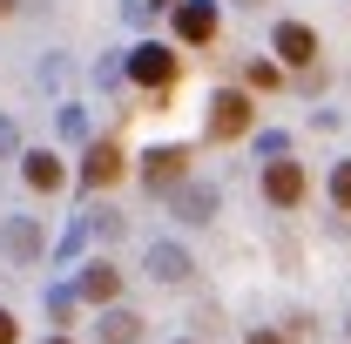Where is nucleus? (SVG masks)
<instances>
[{"label": "nucleus", "instance_id": "obj_1", "mask_svg": "<svg viewBox=\"0 0 351 344\" xmlns=\"http://www.w3.org/2000/svg\"><path fill=\"white\" fill-rule=\"evenodd\" d=\"M250 122H257V108H250L243 88H217L210 95V142H237V135H250Z\"/></svg>", "mask_w": 351, "mask_h": 344}, {"label": "nucleus", "instance_id": "obj_2", "mask_svg": "<svg viewBox=\"0 0 351 344\" xmlns=\"http://www.w3.org/2000/svg\"><path fill=\"white\" fill-rule=\"evenodd\" d=\"M182 182H189V149H149V156H142V189L176 196Z\"/></svg>", "mask_w": 351, "mask_h": 344}, {"label": "nucleus", "instance_id": "obj_3", "mask_svg": "<svg viewBox=\"0 0 351 344\" xmlns=\"http://www.w3.org/2000/svg\"><path fill=\"white\" fill-rule=\"evenodd\" d=\"M176 75H182V61H176V47H162V41H142L129 54V82H142V88H169Z\"/></svg>", "mask_w": 351, "mask_h": 344}, {"label": "nucleus", "instance_id": "obj_4", "mask_svg": "<svg viewBox=\"0 0 351 344\" xmlns=\"http://www.w3.org/2000/svg\"><path fill=\"white\" fill-rule=\"evenodd\" d=\"M270 47H277V61H284V68H311V61H317V34H311L304 21H277Z\"/></svg>", "mask_w": 351, "mask_h": 344}, {"label": "nucleus", "instance_id": "obj_5", "mask_svg": "<svg viewBox=\"0 0 351 344\" xmlns=\"http://www.w3.org/2000/svg\"><path fill=\"white\" fill-rule=\"evenodd\" d=\"M75 297H88V304H115V297H122V270H115L108 257L82 263V277H75Z\"/></svg>", "mask_w": 351, "mask_h": 344}, {"label": "nucleus", "instance_id": "obj_6", "mask_svg": "<svg viewBox=\"0 0 351 344\" xmlns=\"http://www.w3.org/2000/svg\"><path fill=\"white\" fill-rule=\"evenodd\" d=\"M176 34L189 47H210L217 41V0H182L176 7Z\"/></svg>", "mask_w": 351, "mask_h": 344}, {"label": "nucleus", "instance_id": "obj_7", "mask_svg": "<svg viewBox=\"0 0 351 344\" xmlns=\"http://www.w3.org/2000/svg\"><path fill=\"white\" fill-rule=\"evenodd\" d=\"M0 250H7L14 263H34V257L47 250L41 223H34V216H7V230H0Z\"/></svg>", "mask_w": 351, "mask_h": 344}, {"label": "nucleus", "instance_id": "obj_8", "mask_svg": "<svg viewBox=\"0 0 351 344\" xmlns=\"http://www.w3.org/2000/svg\"><path fill=\"white\" fill-rule=\"evenodd\" d=\"M263 196H270L277 210H298V203H304V169H298V162H263Z\"/></svg>", "mask_w": 351, "mask_h": 344}, {"label": "nucleus", "instance_id": "obj_9", "mask_svg": "<svg viewBox=\"0 0 351 344\" xmlns=\"http://www.w3.org/2000/svg\"><path fill=\"white\" fill-rule=\"evenodd\" d=\"M122 169H129V162H122V149H115V142H88V156H82V182H88V189L122 182Z\"/></svg>", "mask_w": 351, "mask_h": 344}, {"label": "nucleus", "instance_id": "obj_10", "mask_svg": "<svg viewBox=\"0 0 351 344\" xmlns=\"http://www.w3.org/2000/svg\"><path fill=\"white\" fill-rule=\"evenodd\" d=\"M21 175H27V189H41V196H54V189L68 182V169H61L54 149H27V156H21Z\"/></svg>", "mask_w": 351, "mask_h": 344}, {"label": "nucleus", "instance_id": "obj_11", "mask_svg": "<svg viewBox=\"0 0 351 344\" xmlns=\"http://www.w3.org/2000/svg\"><path fill=\"white\" fill-rule=\"evenodd\" d=\"M169 210L182 216V223H210V216H217V189H210V182H182L169 196Z\"/></svg>", "mask_w": 351, "mask_h": 344}, {"label": "nucleus", "instance_id": "obj_12", "mask_svg": "<svg viewBox=\"0 0 351 344\" xmlns=\"http://www.w3.org/2000/svg\"><path fill=\"white\" fill-rule=\"evenodd\" d=\"M189 270H196V263H189L182 243H149V277H156V284H182Z\"/></svg>", "mask_w": 351, "mask_h": 344}, {"label": "nucleus", "instance_id": "obj_13", "mask_svg": "<svg viewBox=\"0 0 351 344\" xmlns=\"http://www.w3.org/2000/svg\"><path fill=\"white\" fill-rule=\"evenodd\" d=\"M95 338H101V344H142V317L122 310V304H108V310H101V324H95Z\"/></svg>", "mask_w": 351, "mask_h": 344}, {"label": "nucleus", "instance_id": "obj_14", "mask_svg": "<svg viewBox=\"0 0 351 344\" xmlns=\"http://www.w3.org/2000/svg\"><path fill=\"white\" fill-rule=\"evenodd\" d=\"M331 203L351 216V162H338V169H331Z\"/></svg>", "mask_w": 351, "mask_h": 344}, {"label": "nucleus", "instance_id": "obj_15", "mask_svg": "<svg viewBox=\"0 0 351 344\" xmlns=\"http://www.w3.org/2000/svg\"><path fill=\"white\" fill-rule=\"evenodd\" d=\"M88 230H95V236H122V216H115V210H95V216H88Z\"/></svg>", "mask_w": 351, "mask_h": 344}, {"label": "nucleus", "instance_id": "obj_16", "mask_svg": "<svg viewBox=\"0 0 351 344\" xmlns=\"http://www.w3.org/2000/svg\"><path fill=\"white\" fill-rule=\"evenodd\" d=\"M61 135H68V142H82V135H88V115H82V108H61Z\"/></svg>", "mask_w": 351, "mask_h": 344}, {"label": "nucleus", "instance_id": "obj_17", "mask_svg": "<svg viewBox=\"0 0 351 344\" xmlns=\"http://www.w3.org/2000/svg\"><path fill=\"white\" fill-rule=\"evenodd\" d=\"M47 310H54V317L68 324V317H75V291H47Z\"/></svg>", "mask_w": 351, "mask_h": 344}, {"label": "nucleus", "instance_id": "obj_18", "mask_svg": "<svg viewBox=\"0 0 351 344\" xmlns=\"http://www.w3.org/2000/svg\"><path fill=\"white\" fill-rule=\"evenodd\" d=\"M14 149H21V129H14V122L0 115V156H14Z\"/></svg>", "mask_w": 351, "mask_h": 344}, {"label": "nucleus", "instance_id": "obj_19", "mask_svg": "<svg viewBox=\"0 0 351 344\" xmlns=\"http://www.w3.org/2000/svg\"><path fill=\"white\" fill-rule=\"evenodd\" d=\"M0 344H21V324H14V310H0Z\"/></svg>", "mask_w": 351, "mask_h": 344}, {"label": "nucleus", "instance_id": "obj_20", "mask_svg": "<svg viewBox=\"0 0 351 344\" xmlns=\"http://www.w3.org/2000/svg\"><path fill=\"white\" fill-rule=\"evenodd\" d=\"M250 344H284V331H250Z\"/></svg>", "mask_w": 351, "mask_h": 344}, {"label": "nucleus", "instance_id": "obj_21", "mask_svg": "<svg viewBox=\"0 0 351 344\" xmlns=\"http://www.w3.org/2000/svg\"><path fill=\"white\" fill-rule=\"evenodd\" d=\"M14 7H21V0H0V14H14Z\"/></svg>", "mask_w": 351, "mask_h": 344}, {"label": "nucleus", "instance_id": "obj_22", "mask_svg": "<svg viewBox=\"0 0 351 344\" xmlns=\"http://www.w3.org/2000/svg\"><path fill=\"white\" fill-rule=\"evenodd\" d=\"M237 7H263V0H237Z\"/></svg>", "mask_w": 351, "mask_h": 344}, {"label": "nucleus", "instance_id": "obj_23", "mask_svg": "<svg viewBox=\"0 0 351 344\" xmlns=\"http://www.w3.org/2000/svg\"><path fill=\"white\" fill-rule=\"evenodd\" d=\"M47 344H75V338H47Z\"/></svg>", "mask_w": 351, "mask_h": 344}, {"label": "nucleus", "instance_id": "obj_24", "mask_svg": "<svg viewBox=\"0 0 351 344\" xmlns=\"http://www.w3.org/2000/svg\"><path fill=\"white\" fill-rule=\"evenodd\" d=\"M345 331H351V324H345Z\"/></svg>", "mask_w": 351, "mask_h": 344}]
</instances>
